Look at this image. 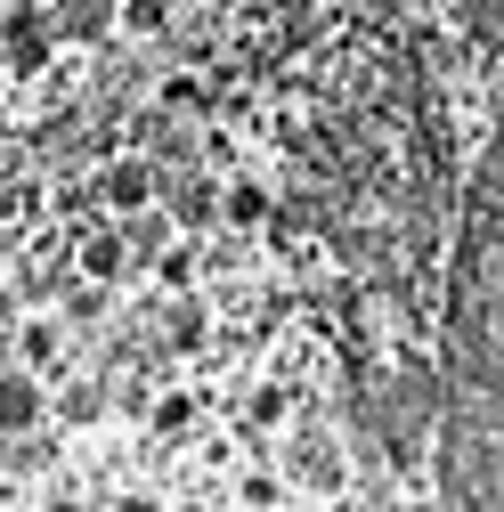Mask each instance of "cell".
<instances>
[{"instance_id": "cell-1", "label": "cell", "mask_w": 504, "mask_h": 512, "mask_svg": "<svg viewBox=\"0 0 504 512\" xmlns=\"http://www.w3.org/2000/svg\"><path fill=\"white\" fill-rule=\"evenodd\" d=\"M98 204H106V212H122V220L147 212V204H155V171H147V163H131V155L106 163V171H98Z\"/></svg>"}, {"instance_id": "cell-2", "label": "cell", "mask_w": 504, "mask_h": 512, "mask_svg": "<svg viewBox=\"0 0 504 512\" xmlns=\"http://www.w3.org/2000/svg\"><path fill=\"white\" fill-rule=\"evenodd\" d=\"M41 382L25 374V366H9V374H0V439H25L33 423H41Z\"/></svg>"}, {"instance_id": "cell-3", "label": "cell", "mask_w": 504, "mask_h": 512, "mask_svg": "<svg viewBox=\"0 0 504 512\" xmlns=\"http://www.w3.org/2000/svg\"><path fill=\"white\" fill-rule=\"evenodd\" d=\"M220 220H228V228H269V220H277L269 179H228V187H220Z\"/></svg>"}, {"instance_id": "cell-4", "label": "cell", "mask_w": 504, "mask_h": 512, "mask_svg": "<svg viewBox=\"0 0 504 512\" xmlns=\"http://www.w3.org/2000/svg\"><path fill=\"white\" fill-rule=\"evenodd\" d=\"M122 269H131V236H90L82 244V277L90 285H114Z\"/></svg>"}, {"instance_id": "cell-5", "label": "cell", "mask_w": 504, "mask_h": 512, "mask_svg": "<svg viewBox=\"0 0 504 512\" xmlns=\"http://www.w3.org/2000/svg\"><path fill=\"white\" fill-rule=\"evenodd\" d=\"M122 33L155 41V33H163V0H122Z\"/></svg>"}, {"instance_id": "cell-6", "label": "cell", "mask_w": 504, "mask_h": 512, "mask_svg": "<svg viewBox=\"0 0 504 512\" xmlns=\"http://www.w3.org/2000/svg\"><path fill=\"white\" fill-rule=\"evenodd\" d=\"M171 342H179V350H196V342H204V317H196V301H171Z\"/></svg>"}, {"instance_id": "cell-7", "label": "cell", "mask_w": 504, "mask_h": 512, "mask_svg": "<svg viewBox=\"0 0 504 512\" xmlns=\"http://www.w3.org/2000/svg\"><path fill=\"white\" fill-rule=\"evenodd\" d=\"M155 269H163V285H187V277H196V252H187V244H163Z\"/></svg>"}, {"instance_id": "cell-8", "label": "cell", "mask_w": 504, "mask_h": 512, "mask_svg": "<svg viewBox=\"0 0 504 512\" xmlns=\"http://www.w3.org/2000/svg\"><path fill=\"white\" fill-rule=\"evenodd\" d=\"M187 415H196V399H187V391L155 399V431H187Z\"/></svg>"}, {"instance_id": "cell-9", "label": "cell", "mask_w": 504, "mask_h": 512, "mask_svg": "<svg viewBox=\"0 0 504 512\" xmlns=\"http://www.w3.org/2000/svg\"><path fill=\"white\" fill-rule=\"evenodd\" d=\"M163 106H204V82H196V74H171V82H163Z\"/></svg>"}, {"instance_id": "cell-10", "label": "cell", "mask_w": 504, "mask_h": 512, "mask_svg": "<svg viewBox=\"0 0 504 512\" xmlns=\"http://www.w3.org/2000/svg\"><path fill=\"white\" fill-rule=\"evenodd\" d=\"M236 496H244V504H277V496H285V480H269V472H252V480H244Z\"/></svg>"}, {"instance_id": "cell-11", "label": "cell", "mask_w": 504, "mask_h": 512, "mask_svg": "<svg viewBox=\"0 0 504 512\" xmlns=\"http://www.w3.org/2000/svg\"><path fill=\"white\" fill-rule=\"evenodd\" d=\"M25 358L49 366V358H57V326H33V334H25Z\"/></svg>"}, {"instance_id": "cell-12", "label": "cell", "mask_w": 504, "mask_h": 512, "mask_svg": "<svg viewBox=\"0 0 504 512\" xmlns=\"http://www.w3.org/2000/svg\"><path fill=\"white\" fill-rule=\"evenodd\" d=\"M472 17H480L488 41H504V0H472Z\"/></svg>"}]
</instances>
